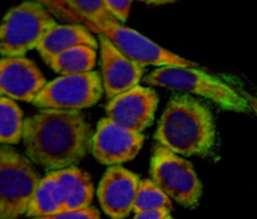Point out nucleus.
<instances>
[{"mask_svg": "<svg viewBox=\"0 0 257 219\" xmlns=\"http://www.w3.org/2000/svg\"><path fill=\"white\" fill-rule=\"evenodd\" d=\"M93 135L80 110L42 109L25 119L23 143L27 157L50 173L80 162L90 150Z\"/></svg>", "mask_w": 257, "mask_h": 219, "instance_id": "1", "label": "nucleus"}, {"mask_svg": "<svg viewBox=\"0 0 257 219\" xmlns=\"http://www.w3.org/2000/svg\"><path fill=\"white\" fill-rule=\"evenodd\" d=\"M155 139L181 157H206L216 143L210 108L188 94L175 95L158 122Z\"/></svg>", "mask_w": 257, "mask_h": 219, "instance_id": "2", "label": "nucleus"}, {"mask_svg": "<svg viewBox=\"0 0 257 219\" xmlns=\"http://www.w3.org/2000/svg\"><path fill=\"white\" fill-rule=\"evenodd\" d=\"M150 87H158L173 92L196 94L212 100L222 109L237 113L257 112V105L243 95L200 68L165 67L157 68L143 79Z\"/></svg>", "mask_w": 257, "mask_h": 219, "instance_id": "3", "label": "nucleus"}, {"mask_svg": "<svg viewBox=\"0 0 257 219\" xmlns=\"http://www.w3.org/2000/svg\"><path fill=\"white\" fill-rule=\"evenodd\" d=\"M65 22L69 24L83 25L89 32L105 37L124 57L142 68H198V64L195 62L168 52L135 29L124 27V24L120 23H93L78 17L68 18Z\"/></svg>", "mask_w": 257, "mask_h": 219, "instance_id": "4", "label": "nucleus"}, {"mask_svg": "<svg viewBox=\"0 0 257 219\" xmlns=\"http://www.w3.org/2000/svg\"><path fill=\"white\" fill-rule=\"evenodd\" d=\"M54 17L40 2H24L12 8L0 25L2 58L25 57L38 49L45 35L57 27Z\"/></svg>", "mask_w": 257, "mask_h": 219, "instance_id": "5", "label": "nucleus"}, {"mask_svg": "<svg viewBox=\"0 0 257 219\" xmlns=\"http://www.w3.org/2000/svg\"><path fill=\"white\" fill-rule=\"evenodd\" d=\"M43 178L34 163L10 145L0 147V219L27 214Z\"/></svg>", "mask_w": 257, "mask_h": 219, "instance_id": "6", "label": "nucleus"}, {"mask_svg": "<svg viewBox=\"0 0 257 219\" xmlns=\"http://www.w3.org/2000/svg\"><path fill=\"white\" fill-rule=\"evenodd\" d=\"M151 179L181 205L193 209L202 197V183L193 165L181 155L158 144L150 164Z\"/></svg>", "mask_w": 257, "mask_h": 219, "instance_id": "7", "label": "nucleus"}, {"mask_svg": "<svg viewBox=\"0 0 257 219\" xmlns=\"http://www.w3.org/2000/svg\"><path fill=\"white\" fill-rule=\"evenodd\" d=\"M103 93L102 77L97 72L64 75L48 83L33 104L39 109L80 110L97 104Z\"/></svg>", "mask_w": 257, "mask_h": 219, "instance_id": "8", "label": "nucleus"}, {"mask_svg": "<svg viewBox=\"0 0 257 219\" xmlns=\"http://www.w3.org/2000/svg\"><path fill=\"white\" fill-rule=\"evenodd\" d=\"M145 139L142 133L124 129L105 117L98 122L90 152L100 164L114 167L135 159Z\"/></svg>", "mask_w": 257, "mask_h": 219, "instance_id": "9", "label": "nucleus"}, {"mask_svg": "<svg viewBox=\"0 0 257 219\" xmlns=\"http://www.w3.org/2000/svg\"><path fill=\"white\" fill-rule=\"evenodd\" d=\"M158 105V95L153 89L138 87L108 100L107 118L124 129L142 133L152 124Z\"/></svg>", "mask_w": 257, "mask_h": 219, "instance_id": "10", "label": "nucleus"}, {"mask_svg": "<svg viewBox=\"0 0 257 219\" xmlns=\"http://www.w3.org/2000/svg\"><path fill=\"white\" fill-rule=\"evenodd\" d=\"M141 179L122 165L109 167L97 189L103 212L110 219H125L135 209Z\"/></svg>", "mask_w": 257, "mask_h": 219, "instance_id": "11", "label": "nucleus"}, {"mask_svg": "<svg viewBox=\"0 0 257 219\" xmlns=\"http://www.w3.org/2000/svg\"><path fill=\"white\" fill-rule=\"evenodd\" d=\"M47 84L37 64L28 58H2L0 60L2 97L34 103Z\"/></svg>", "mask_w": 257, "mask_h": 219, "instance_id": "12", "label": "nucleus"}, {"mask_svg": "<svg viewBox=\"0 0 257 219\" xmlns=\"http://www.w3.org/2000/svg\"><path fill=\"white\" fill-rule=\"evenodd\" d=\"M100 77L108 100L138 87L143 80V68L122 54L109 40L99 35Z\"/></svg>", "mask_w": 257, "mask_h": 219, "instance_id": "13", "label": "nucleus"}, {"mask_svg": "<svg viewBox=\"0 0 257 219\" xmlns=\"http://www.w3.org/2000/svg\"><path fill=\"white\" fill-rule=\"evenodd\" d=\"M80 45H87L95 50L99 47V43L92 32L83 25L58 24L45 35L37 50L43 62L50 67L58 55Z\"/></svg>", "mask_w": 257, "mask_h": 219, "instance_id": "14", "label": "nucleus"}, {"mask_svg": "<svg viewBox=\"0 0 257 219\" xmlns=\"http://www.w3.org/2000/svg\"><path fill=\"white\" fill-rule=\"evenodd\" d=\"M57 173L58 183L64 197L65 210L84 209L92 205L94 187L88 173L75 165Z\"/></svg>", "mask_w": 257, "mask_h": 219, "instance_id": "15", "label": "nucleus"}, {"mask_svg": "<svg viewBox=\"0 0 257 219\" xmlns=\"http://www.w3.org/2000/svg\"><path fill=\"white\" fill-rule=\"evenodd\" d=\"M40 3L53 17L63 22L68 18L78 17L93 23H119L107 8L105 0H43Z\"/></svg>", "mask_w": 257, "mask_h": 219, "instance_id": "16", "label": "nucleus"}, {"mask_svg": "<svg viewBox=\"0 0 257 219\" xmlns=\"http://www.w3.org/2000/svg\"><path fill=\"white\" fill-rule=\"evenodd\" d=\"M65 212L64 197L58 183V173L50 172L43 177L27 210V217L43 218Z\"/></svg>", "mask_w": 257, "mask_h": 219, "instance_id": "17", "label": "nucleus"}, {"mask_svg": "<svg viewBox=\"0 0 257 219\" xmlns=\"http://www.w3.org/2000/svg\"><path fill=\"white\" fill-rule=\"evenodd\" d=\"M95 63H97L95 50L87 45H80L58 55L53 60L50 69H53V72L59 74L60 77L85 74V73L94 72L93 69Z\"/></svg>", "mask_w": 257, "mask_h": 219, "instance_id": "18", "label": "nucleus"}, {"mask_svg": "<svg viewBox=\"0 0 257 219\" xmlns=\"http://www.w3.org/2000/svg\"><path fill=\"white\" fill-rule=\"evenodd\" d=\"M25 119L19 105L9 98L0 99V142L3 145L18 144L23 140Z\"/></svg>", "mask_w": 257, "mask_h": 219, "instance_id": "19", "label": "nucleus"}, {"mask_svg": "<svg viewBox=\"0 0 257 219\" xmlns=\"http://www.w3.org/2000/svg\"><path fill=\"white\" fill-rule=\"evenodd\" d=\"M160 209H167L171 212L172 200L152 179H142L138 187L133 212L141 213Z\"/></svg>", "mask_w": 257, "mask_h": 219, "instance_id": "20", "label": "nucleus"}, {"mask_svg": "<svg viewBox=\"0 0 257 219\" xmlns=\"http://www.w3.org/2000/svg\"><path fill=\"white\" fill-rule=\"evenodd\" d=\"M32 219H102L100 218L99 210L95 207L84 208V209L77 210H65V212L59 213V214L50 215V217L43 218H32Z\"/></svg>", "mask_w": 257, "mask_h": 219, "instance_id": "21", "label": "nucleus"}, {"mask_svg": "<svg viewBox=\"0 0 257 219\" xmlns=\"http://www.w3.org/2000/svg\"><path fill=\"white\" fill-rule=\"evenodd\" d=\"M105 4H107V8L112 13L113 17L120 24H124L127 22L128 17L131 14L132 2H112V0H105Z\"/></svg>", "mask_w": 257, "mask_h": 219, "instance_id": "22", "label": "nucleus"}, {"mask_svg": "<svg viewBox=\"0 0 257 219\" xmlns=\"http://www.w3.org/2000/svg\"><path fill=\"white\" fill-rule=\"evenodd\" d=\"M170 210L160 209V210H146V212L136 213L133 219H165L170 215Z\"/></svg>", "mask_w": 257, "mask_h": 219, "instance_id": "23", "label": "nucleus"}, {"mask_svg": "<svg viewBox=\"0 0 257 219\" xmlns=\"http://www.w3.org/2000/svg\"><path fill=\"white\" fill-rule=\"evenodd\" d=\"M165 219H173V218H172V217H171V214H170V215H168V217H167V218H165Z\"/></svg>", "mask_w": 257, "mask_h": 219, "instance_id": "24", "label": "nucleus"}]
</instances>
